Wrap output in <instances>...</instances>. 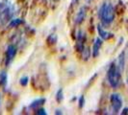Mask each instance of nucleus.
Masks as SVG:
<instances>
[{
	"mask_svg": "<svg viewBox=\"0 0 128 115\" xmlns=\"http://www.w3.org/2000/svg\"><path fill=\"white\" fill-rule=\"evenodd\" d=\"M84 103H85L84 96H81V97H80V99H79V107H80V109H82V108H83Z\"/></svg>",
	"mask_w": 128,
	"mask_h": 115,
	"instance_id": "dca6fc26",
	"label": "nucleus"
},
{
	"mask_svg": "<svg viewBox=\"0 0 128 115\" xmlns=\"http://www.w3.org/2000/svg\"><path fill=\"white\" fill-rule=\"evenodd\" d=\"M37 114L38 115H46L47 114V112H46V110L44 109H37V112H36Z\"/></svg>",
	"mask_w": 128,
	"mask_h": 115,
	"instance_id": "2eb2a0df",
	"label": "nucleus"
},
{
	"mask_svg": "<svg viewBox=\"0 0 128 115\" xmlns=\"http://www.w3.org/2000/svg\"><path fill=\"white\" fill-rule=\"evenodd\" d=\"M45 103V99L44 98H40V99H38V100H36V101H34V102L30 105V109H37L38 107H40V106H42V105H44Z\"/></svg>",
	"mask_w": 128,
	"mask_h": 115,
	"instance_id": "9d476101",
	"label": "nucleus"
},
{
	"mask_svg": "<svg viewBox=\"0 0 128 115\" xmlns=\"http://www.w3.org/2000/svg\"><path fill=\"white\" fill-rule=\"evenodd\" d=\"M110 101H111V106L113 111L115 113H118V111H120L122 108V99L120 94L118 93H114L110 97Z\"/></svg>",
	"mask_w": 128,
	"mask_h": 115,
	"instance_id": "20e7f679",
	"label": "nucleus"
},
{
	"mask_svg": "<svg viewBox=\"0 0 128 115\" xmlns=\"http://www.w3.org/2000/svg\"><path fill=\"white\" fill-rule=\"evenodd\" d=\"M16 7L13 0H4L0 3V25H5L11 21L16 13Z\"/></svg>",
	"mask_w": 128,
	"mask_h": 115,
	"instance_id": "f257e3e1",
	"label": "nucleus"
},
{
	"mask_svg": "<svg viewBox=\"0 0 128 115\" xmlns=\"http://www.w3.org/2000/svg\"><path fill=\"white\" fill-rule=\"evenodd\" d=\"M56 114H62V111H60L59 109H57L56 110Z\"/></svg>",
	"mask_w": 128,
	"mask_h": 115,
	"instance_id": "f3484780",
	"label": "nucleus"
},
{
	"mask_svg": "<svg viewBox=\"0 0 128 115\" xmlns=\"http://www.w3.org/2000/svg\"><path fill=\"white\" fill-rule=\"evenodd\" d=\"M97 31H98V34H99V37L102 38V39H110V38L113 37V35L111 33L105 31L101 25L97 26Z\"/></svg>",
	"mask_w": 128,
	"mask_h": 115,
	"instance_id": "6e6552de",
	"label": "nucleus"
},
{
	"mask_svg": "<svg viewBox=\"0 0 128 115\" xmlns=\"http://www.w3.org/2000/svg\"><path fill=\"white\" fill-rule=\"evenodd\" d=\"M98 16L103 25H110L115 19V10L113 5L109 2L103 3L98 10Z\"/></svg>",
	"mask_w": 128,
	"mask_h": 115,
	"instance_id": "f03ea898",
	"label": "nucleus"
},
{
	"mask_svg": "<svg viewBox=\"0 0 128 115\" xmlns=\"http://www.w3.org/2000/svg\"><path fill=\"white\" fill-rule=\"evenodd\" d=\"M56 99H57L58 103H61L64 100V93H63V89H62V88L58 90L57 95H56Z\"/></svg>",
	"mask_w": 128,
	"mask_h": 115,
	"instance_id": "f8f14e48",
	"label": "nucleus"
},
{
	"mask_svg": "<svg viewBox=\"0 0 128 115\" xmlns=\"http://www.w3.org/2000/svg\"><path fill=\"white\" fill-rule=\"evenodd\" d=\"M16 54V47L14 45H9L6 52V65L10 64Z\"/></svg>",
	"mask_w": 128,
	"mask_h": 115,
	"instance_id": "39448f33",
	"label": "nucleus"
},
{
	"mask_svg": "<svg viewBox=\"0 0 128 115\" xmlns=\"http://www.w3.org/2000/svg\"><path fill=\"white\" fill-rule=\"evenodd\" d=\"M86 15H87V7H81L80 10L77 12L76 16H75V23L77 25L81 24L83 22L86 18Z\"/></svg>",
	"mask_w": 128,
	"mask_h": 115,
	"instance_id": "423d86ee",
	"label": "nucleus"
},
{
	"mask_svg": "<svg viewBox=\"0 0 128 115\" xmlns=\"http://www.w3.org/2000/svg\"><path fill=\"white\" fill-rule=\"evenodd\" d=\"M19 83H20L22 86L27 85V83H28V78H27V77H23V78H21V79H20V81H19Z\"/></svg>",
	"mask_w": 128,
	"mask_h": 115,
	"instance_id": "4468645a",
	"label": "nucleus"
},
{
	"mask_svg": "<svg viewBox=\"0 0 128 115\" xmlns=\"http://www.w3.org/2000/svg\"><path fill=\"white\" fill-rule=\"evenodd\" d=\"M85 1H87V2H90V1H92V0H85Z\"/></svg>",
	"mask_w": 128,
	"mask_h": 115,
	"instance_id": "a211bd4d",
	"label": "nucleus"
},
{
	"mask_svg": "<svg viewBox=\"0 0 128 115\" xmlns=\"http://www.w3.org/2000/svg\"><path fill=\"white\" fill-rule=\"evenodd\" d=\"M22 22H23V21L19 18L12 19V20L10 21V26H11V27H16V26H18L19 24H21Z\"/></svg>",
	"mask_w": 128,
	"mask_h": 115,
	"instance_id": "9b49d317",
	"label": "nucleus"
},
{
	"mask_svg": "<svg viewBox=\"0 0 128 115\" xmlns=\"http://www.w3.org/2000/svg\"><path fill=\"white\" fill-rule=\"evenodd\" d=\"M126 82H127V85H128V77H127V81H126Z\"/></svg>",
	"mask_w": 128,
	"mask_h": 115,
	"instance_id": "6ab92c4d",
	"label": "nucleus"
},
{
	"mask_svg": "<svg viewBox=\"0 0 128 115\" xmlns=\"http://www.w3.org/2000/svg\"><path fill=\"white\" fill-rule=\"evenodd\" d=\"M102 46V38H97L94 41V43L92 45V57L96 58L98 55H99V51H100V48Z\"/></svg>",
	"mask_w": 128,
	"mask_h": 115,
	"instance_id": "0eeeda50",
	"label": "nucleus"
},
{
	"mask_svg": "<svg viewBox=\"0 0 128 115\" xmlns=\"http://www.w3.org/2000/svg\"><path fill=\"white\" fill-rule=\"evenodd\" d=\"M124 64H125V61H124V52L120 53V55L118 56V67L120 68V70L123 71L124 70Z\"/></svg>",
	"mask_w": 128,
	"mask_h": 115,
	"instance_id": "1a4fd4ad",
	"label": "nucleus"
},
{
	"mask_svg": "<svg viewBox=\"0 0 128 115\" xmlns=\"http://www.w3.org/2000/svg\"><path fill=\"white\" fill-rule=\"evenodd\" d=\"M7 80H8V77H7V74L5 72H2L1 75H0V83L3 85H6L7 83Z\"/></svg>",
	"mask_w": 128,
	"mask_h": 115,
	"instance_id": "ddd939ff",
	"label": "nucleus"
},
{
	"mask_svg": "<svg viewBox=\"0 0 128 115\" xmlns=\"http://www.w3.org/2000/svg\"><path fill=\"white\" fill-rule=\"evenodd\" d=\"M120 77H122V71L118 67V65L113 62L110 65L109 69L107 71V79L108 83L113 87L116 88L120 83Z\"/></svg>",
	"mask_w": 128,
	"mask_h": 115,
	"instance_id": "7ed1b4c3",
	"label": "nucleus"
}]
</instances>
